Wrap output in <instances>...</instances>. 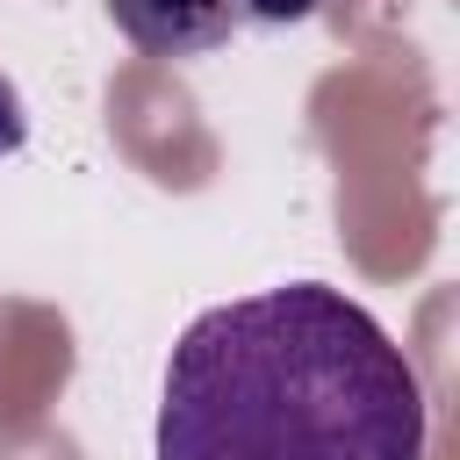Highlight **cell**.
<instances>
[{
	"mask_svg": "<svg viewBox=\"0 0 460 460\" xmlns=\"http://www.w3.org/2000/svg\"><path fill=\"white\" fill-rule=\"evenodd\" d=\"M237 22H266V29H288V22H309L316 0H230Z\"/></svg>",
	"mask_w": 460,
	"mask_h": 460,
	"instance_id": "obj_3",
	"label": "cell"
},
{
	"mask_svg": "<svg viewBox=\"0 0 460 460\" xmlns=\"http://www.w3.org/2000/svg\"><path fill=\"white\" fill-rule=\"evenodd\" d=\"M22 144H29V115H22V93L0 79V158L22 151Z\"/></svg>",
	"mask_w": 460,
	"mask_h": 460,
	"instance_id": "obj_4",
	"label": "cell"
},
{
	"mask_svg": "<svg viewBox=\"0 0 460 460\" xmlns=\"http://www.w3.org/2000/svg\"><path fill=\"white\" fill-rule=\"evenodd\" d=\"M108 22L144 58H208L230 43L237 7L230 0H108Z\"/></svg>",
	"mask_w": 460,
	"mask_h": 460,
	"instance_id": "obj_2",
	"label": "cell"
},
{
	"mask_svg": "<svg viewBox=\"0 0 460 460\" xmlns=\"http://www.w3.org/2000/svg\"><path fill=\"white\" fill-rule=\"evenodd\" d=\"M158 460H424V388L352 295L288 280L180 331Z\"/></svg>",
	"mask_w": 460,
	"mask_h": 460,
	"instance_id": "obj_1",
	"label": "cell"
}]
</instances>
